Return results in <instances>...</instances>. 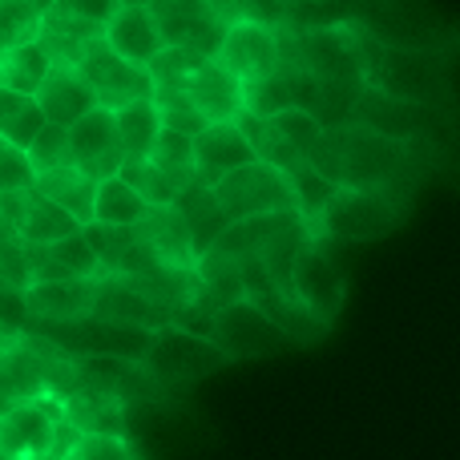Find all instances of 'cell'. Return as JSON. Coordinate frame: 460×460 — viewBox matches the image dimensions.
<instances>
[{
    "label": "cell",
    "instance_id": "e0dca14e",
    "mask_svg": "<svg viewBox=\"0 0 460 460\" xmlns=\"http://www.w3.org/2000/svg\"><path fill=\"white\" fill-rule=\"evenodd\" d=\"M102 40L129 65H150L154 57L166 49V40H162V32H158V21H154V13L142 4H121L118 13H113V21L102 29Z\"/></svg>",
    "mask_w": 460,
    "mask_h": 460
},
{
    "label": "cell",
    "instance_id": "f1b7e54d",
    "mask_svg": "<svg viewBox=\"0 0 460 460\" xmlns=\"http://www.w3.org/2000/svg\"><path fill=\"white\" fill-rule=\"evenodd\" d=\"M40 129H45V118H40L37 102H32V97H21V105H16V110L0 121V142H4L8 150L24 154L32 142H37Z\"/></svg>",
    "mask_w": 460,
    "mask_h": 460
},
{
    "label": "cell",
    "instance_id": "52a82bcc",
    "mask_svg": "<svg viewBox=\"0 0 460 460\" xmlns=\"http://www.w3.org/2000/svg\"><path fill=\"white\" fill-rule=\"evenodd\" d=\"M77 432L65 424L61 396H37L0 408V456L4 460H61Z\"/></svg>",
    "mask_w": 460,
    "mask_h": 460
},
{
    "label": "cell",
    "instance_id": "9a60e30c",
    "mask_svg": "<svg viewBox=\"0 0 460 460\" xmlns=\"http://www.w3.org/2000/svg\"><path fill=\"white\" fill-rule=\"evenodd\" d=\"M97 283L102 279H32L21 295H24V307H29V319L73 323V319L93 315Z\"/></svg>",
    "mask_w": 460,
    "mask_h": 460
},
{
    "label": "cell",
    "instance_id": "cb8c5ba5",
    "mask_svg": "<svg viewBox=\"0 0 460 460\" xmlns=\"http://www.w3.org/2000/svg\"><path fill=\"white\" fill-rule=\"evenodd\" d=\"M77 223L73 215H65L61 207H53L49 199H40L37 190L29 186V199H24V215L16 223V238L29 246H49V243H61V238L77 234Z\"/></svg>",
    "mask_w": 460,
    "mask_h": 460
},
{
    "label": "cell",
    "instance_id": "8992f818",
    "mask_svg": "<svg viewBox=\"0 0 460 460\" xmlns=\"http://www.w3.org/2000/svg\"><path fill=\"white\" fill-rule=\"evenodd\" d=\"M210 202L226 223H251V218H295V190L283 170L267 162L234 170L210 186Z\"/></svg>",
    "mask_w": 460,
    "mask_h": 460
},
{
    "label": "cell",
    "instance_id": "7402d4cb",
    "mask_svg": "<svg viewBox=\"0 0 460 460\" xmlns=\"http://www.w3.org/2000/svg\"><path fill=\"white\" fill-rule=\"evenodd\" d=\"M49 65H53V57L45 53L40 40L0 49V89H8V93H16V97H37Z\"/></svg>",
    "mask_w": 460,
    "mask_h": 460
},
{
    "label": "cell",
    "instance_id": "6da1fadb",
    "mask_svg": "<svg viewBox=\"0 0 460 460\" xmlns=\"http://www.w3.org/2000/svg\"><path fill=\"white\" fill-rule=\"evenodd\" d=\"M420 142H396L356 121H340L319 129L315 146L307 150V166L323 174L332 186H359V190L408 194L420 182Z\"/></svg>",
    "mask_w": 460,
    "mask_h": 460
},
{
    "label": "cell",
    "instance_id": "277c9868",
    "mask_svg": "<svg viewBox=\"0 0 460 460\" xmlns=\"http://www.w3.org/2000/svg\"><path fill=\"white\" fill-rule=\"evenodd\" d=\"M404 215L408 199H400V194L335 186L307 234L319 238V243H372V238L392 234L404 223Z\"/></svg>",
    "mask_w": 460,
    "mask_h": 460
},
{
    "label": "cell",
    "instance_id": "5bb4252c",
    "mask_svg": "<svg viewBox=\"0 0 460 460\" xmlns=\"http://www.w3.org/2000/svg\"><path fill=\"white\" fill-rule=\"evenodd\" d=\"M150 13L158 21L162 40L174 49H194V53L210 57L223 37V21L210 13L207 0H154Z\"/></svg>",
    "mask_w": 460,
    "mask_h": 460
},
{
    "label": "cell",
    "instance_id": "d6a6232c",
    "mask_svg": "<svg viewBox=\"0 0 460 460\" xmlns=\"http://www.w3.org/2000/svg\"><path fill=\"white\" fill-rule=\"evenodd\" d=\"M24 162H29L32 178L45 174V170H57V166H69V142H65V129L61 126H49L37 134V142L24 150Z\"/></svg>",
    "mask_w": 460,
    "mask_h": 460
},
{
    "label": "cell",
    "instance_id": "8d00e7d4",
    "mask_svg": "<svg viewBox=\"0 0 460 460\" xmlns=\"http://www.w3.org/2000/svg\"><path fill=\"white\" fill-rule=\"evenodd\" d=\"M0 460H4V456H0Z\"/></svg>",
    "mask_w": 460,
    "mask_h": 460
},
{
    "label": "cell",
    "instance_id": "484cf974",
    "mask_svg": "<svg viewBox=\"0 0 460 460\" xmlns=\"http://www.w3.org/2000/svg\"><path fill=\"white\" fill-rule=\"evenodd\" d=\"M150 162L178 186V194L194 186V150H190V137L186 134L158 129V137H154V146H150Z\"/></svg>",
    "mask_w": 460,
    "mask_h": 460
},
{
    "label": "cell",
    "instance_id": "4fadbf2b",
    "mask_svg": "<svg viewBox=\"0 0 460 460\" xmlns=\"http://www.w3.org/2000/svg\"><path fill=\"white\" fill-rule=\"evenodd\" d=\"M65 142H69V166L85 170L97 182L118 174V166L126 162L118 150V134H113V113L102 110V105L73 121V126L65 129Z\"/></svg>",
    "mask_w": 460,
    "mask_h": 460
},
{
    "label": "cell",
    "instance_id": "ffe728a7",
    "mask_svg": "<svg viewBox=\"0 0 460 460\" xmlns=\"http://www.w3.org/2000/svg\"><path fill=\"white\" fill-rule=\"evenodd\" d=\"M134 234L158 254L166 267H178V270H190L199 262V251H194V238H190V226H186L182 210L178 207H154L142 223L134 226Z\"/></svg>",
    "mask_w": 460,
    "mask_h": 460
},
{
    "label": "cell",
    "instance_id": "1f68e13d",
    "mask_svg": "<svg viewBox=\"0 0 460 460\" xmlns=\"http://www.w3.org/2000/svg\"><path fill=\"white\" fill-rule=\"evenodd\" d=\"M61 460H142V456L134 453V445L126 437H85V432H77L69 440V448L61 453Z\"/></svg>",
    "mask_w": 460,
    "mask_h": 460
},
{
    "label": "cell",
    "instance_id": "603a6c76",
    "mask_svg": "<svg viewBox=\"0 0 460 460\" xmlns=\"http://www.w3.org/2000/svg\"><path fill=\"white\" fill-rule=\"evenodd\" d=\"M158 105L154 102H129L121 110H113V134H118V150L126 162L150 158V146L158 137Z\"/></svg>",
    "mask_w": 460,
    "mask_h": 460
},
{
    "label": "cell",
    "instance_id": "9c48e42d",
    "mask_svg": "<svg viewBox=\"0 0 460 460\" xmlns=\"http://www.w3.org/2000/svg\"><path fill=\"white\" fill-rule=\"evenodd\" d=\"M210 57L223 65L238 85L251 89L279 69V61H283V32L267 21H226Z\"/></svg>",
    "mask_w": 460,
    "mask_h": 460
},
{
    "label": "cell",
    "instance_id": "7c38bea8",
    "mask_svg": "<svg viewBox=\"0 0 460 460\" xmlns=\"http://www.w3.org/2000/svg\"><path fill=\"white\" fill-rule=\"evenodd\" d=\"M190 150H194V186H199V190H210L218 178H226V174H234V170L259 162L254 158L251 137L243 134L238 121L202 126V134L190 137Z\"/></svg>",
    "mask_w": 460,
    "mask_h": 460
},
{
    "label": "cell",
    "instance_id": "83f0119b",
    "mask_svg": "<svg viewBox=\"0 0 460 460\" xmlns=\"http://www.w3.org/2000/svg\"><path fill=\"white\" fill-rule=\"evenodd\" d=\"M40 37V13L32 0H0V49L29 45Z\"/></svg>",
    "mask_w": 460,
    "mask_h": 460
},
{
    "label": "cell",
    "instance_id": "4316f807",
    "mask_svg": "<svg viewBox=\"0 0 460 460\" xmlns=\"http://www.w3.org/2000/svg\"><path fill=\"white\" fill-rule=\"evenodd\" d=\"M118 178L146 202V207H174L178 202V186L154 166L150 158H137V162H121Z\"/></svg>",
    "mask_w": 460,
    "mask_h": 460
},
{
    "label": "cell",
    "instance_id": "8fae6325",
    "mask_svg": "<svg viewBox=\"0 0 460 460\" xmlns=\"http://www.w3.org/2000/svg\"><path fill=\"white\" fill-rule=\"evenodd\" d=\"M73 69L89 81V89L97 93V105H102V110H110V113L121 110V105H129V102H154L150 69H146V65L121 61V57L113 53L102 37L89 40V45L81 49V57H77V65H73Z\"/></svg>",
    "mask_w": 460,
    "mask_h": 460
},
{
    "label": "cell",
    "instance_id": "30bf717a",
    "mask_svg": "<svg viewBox=\"0 0 460 460\" xmlns=\"http://www.w3.org/2000/svg\"><path fill=\"white\" fill-rule=\"evenodd\" d=\"M207 340L234 364V359H254V356H279V351L295 348V340L279 323H270L251 299H234L223 311H215Z\"/></svg>",
    "mask_w": 460,
    "mask_h": 460
},
{
    "label": "cell",
    "instance_id": "7a4b0ae2",
    "mask_svg": "<svg viewBox=\"0 0 460 460\" xmlns=\"http://www.w3.org/2000/svg\"><path fill=\"white\" fill-rule=\"evenodd\" d=\"M367 45H380L367 29H359L356 21H332V24H303L295 32V53L287 61L295 69H303L307 77L323 81V85H343L359 89L367 77L372 53H364Z\"/></svg>",
    "mask_w": 460,
    "mask_h": 460
},
{
    "label": "cell",
    "instance_id": "ba28073f",
    "mask_svg": "<svg viewBox=\"0 0 460 460\" xmlns=\"http://www.w3.org/2000/svg\"><path fill=\"white\" fill-rule=\"evenodd\" d=\"M287 295H291L295 307L307 311L319 327L335 323V315H340V307H343V295H348V283H343V270H340V262L332 259L327 243L303 238V246L291 259Z\"/></svg>",
    "mask_w": 460,
    "mask_h": 460
},
{
    "label": "cell",
    "instance_id": "f546056e",
    "mask_svg": "<svg viewBox=\"0 0 460 460\" xmlns=\"http://www.w3.org/2000/svg\"><path fill=\"white\" fill-rule=\"evenodd\" d=\"M262 121H267V126L275 129V134L283 137V142L291 146L295 154H303V158H307V150L315 146L319 129H323L307 110H279L275 118H262Z\"/></svg>",
    "mask_w": 460,
    "mask_h": 460
},
{
    "label": "cell",
    "instance_id": "d4e9b609",
    "mask_svg": "<svg viewBox=\"0 0 460 460\" xmlns=\"http://www.w3.org/2000/svg\"><path fill=\"white\" fill-rule=\"evenodd\" d=\"M154 207H146L118 174L102 178L93 194V223L97 226H137Z\"/></svg>",
    "mask_w": 460,
    "mask_h": 460
},
{
    "label": "cell",
    "instance_id": "2e32d148",
    "mask_svg": "<svg viewBox=\"0 0 460 460\" xmlns=\"http://www.w3.org/2000/svg\"><path fill=\"white\" fill-rule=\"evenodd\" d=\"M32 102H37L40 118H45L49 126H61V129H69L77 118H85L89 110H97V93L89 89V81L65 61L49 65V73H45V81H40Z\"/></svg>",
    "mask_w": 460,
    "mask_h": 460
},
{
    "label": "cell",
    "instance_id": "e575fe53",
    "mask_svg": "<svg viewBox=\"0 0 460 460\" xmlns=\"http://www.w3.org/2000/svg\"><path fill=\"white\" fill-rule=\"evenodd\" d=\"M121 4H142V8H150L154 0H121Z\"/></svg>",
    "mask_w": 460,
    "mask_h": 460
},
{
    "label": "cell",
    "instance_id": "ac0fdd59",
    "mask_svg": "<svg viewBox=\"0 0 460 460\" xmlns=\"http://www.w3.org/2000/svg\"><path fill=\"white\" fill-rule=\"evenodd\" d=\"M61 416L73 432H85V437H126V404L89 384L65 392Z\"/></svg>",
    "mask_w": 460,
    "mask_h": 460
},
{
    "label": "cell",
    "instance_id": "5b68a950",
    "mask_svg": "<svg viewBox=\"0 0 460 460\" xmlns=\"http://www.w3.org/2000/svg\"><path fill=\"white\" fill-rule=\"evenodd\" d=\"M226 364L230 359L207 340V335L182 332V327H174V323L150 332V343H146L142 359H137L146 380L162 392L190 388V384H199L202 376H215L218 367H226Z\"/></svg>",
    "mask_w": 460,
    "mask_h": 460
},
{
    "label": "cell",
    "instance_id": "3957f363",
    "mask_svg": "<svg viewBox=\"0 0 460 460\" xmlns=\"http://www.w3.org/2000/svg\"><path fill=\"white\" fill-rule=\"evenodd\" d=\"M364 85L396 97L404 105L437 110L453 102L448 85V57L429 53V49H400V45H376L372 65H367Z\"/></svg>",
    "mask_w": 460,
    "mask_h": 460
},
{
    "label": "cell",
    "instance_id": "836d02e7",
    "mask_svg": "<svg viewBox=\"0 0 460 460\" xmlns=\"http://www.w3.org/2000/svg\"><path fill=\"white\" fill-rule=\"evenodd\" d=\"M29 332V307H24L21 287H0V335Z\"/></svg>",
    "mask_w": 460,
    "mask_h": 460
},
{
    "label": "cell",
    "instance_id": "d590c367",
    "mask_svg": "<svg viewBox=\"0 0 460 460\" xmlns=\"http://www.w3.org/2000/svg\"><path fill=\"white\" fill-rule=\"evenodd\" d=\"M283 4H311V0H283Z\"/></svg>",
    "mask_w": 460,
    "mask_h": 460
},
{
    "label": "cell",
    "instance_id": "44dd1931",
    "mask_svg": "<svg viewBox=\"0 0 460 460\" xmlns=\"http://www.w3.org/2000/svg\"><path fill=\"white\" fill-rule=\"evenodd\" d=\"M32 190L40 199H49L53 207H61L65 215H73L77 226L93 223V194H97V178H89L85 170L77 166H57L45 170V174L32 178Z\"/></svg>",
    "mask_w": 460,
    "mask_h": 460
},
{
    "label": "cell",
    "instance_id": "d6986e66",
    "mask_svg": "<svg viewBox=\"0 0 460 460\" xmlns=\"http://www.w3.org/2000/svg\"><path fill=\"white\" fill-rule=\"evenodd\" d=\"M186 97H190V110L199 113L207 126H215V121H238V118H243V85L230 77V73L215 61V57H207V61L199 65V73L190 77V89H186Z\"/></svg>",
    "mask_w": 460,
    "mask_h": 460
},
{
    "label": "cell",
    "instance_id": "4dcf8cb0",
    "mask_svg": "<svg viewBox=\"0 0 460 460\" xmlns=\"http://www.w3.org/2000/svg\"><path fill=\"white\" fill-rule=\"evenodd\" d=\"M121 8V0H53L45 16L69 24H85V29H105L113 21V13Z\"/></svg>",
    "mask_w": 460,
    "mask_h": 460
}]
</instances>
